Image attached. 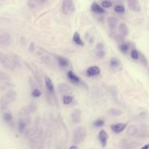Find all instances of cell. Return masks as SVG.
<instances>
[{"label": "cell", "instance_id": "1", "mask_svg": "<svg viewBox=\"0 0 149 149\" xmlns=\"http://www.w3.org/2000/svg\"><path fill=\"white\" fill-rule=\"evenodd\" d=\"M16 98V93L15 90H9L1 99L0 107L2 109H5Z\"/></svg>", "mask_w": 149, "mask_h": 149}, {"label": "cell", "instance_id": "2", "mask_svg": "<svg viewBox=\"0 0 149 149\" xmlns=\"http://www.w3.org/2000/svg\"><path fill=\"white\" fill-rule=\"evenodd\" d=\"M87 135V130L84 126L78 127L74 132L73 142L75 144H79L83 141Z\"/></svg>", "mask_w": 149, "mask_h": 149}, {"label": "cell", "instance_id": "3", "mask_svg": "<svg viewBox=\"0 0 149 149\" xmlns=\"http://www.w3.org/2000/svg\"><path fill=\"white\" fill-rule=\"evenodd\" d=\"M0 62L6 68L13 70L16 67L15 60L9 55L0 53Z\"/></svg>", "mask_w": 149, "mask_h": 149}, {"label": "cell", "instance_id": "4", "mask_svg": "<svg viewBox=\"0 0 149 149\" xmlns=\"http://www.w3.org/2000/svg\"><path fill=\"white\" fill-rule=\"evenodd\" d=\"M106 21L109 33L116 32V29L119 24L118 18L113 16H110L107 18Z\"/></svg>", "mask_w": 149, "mask_h": 149}, {"label": "cell", "instance_id": "5", "mask_svg": "<svg viewBox=\"0 0 149 149\" xmlns=\"http://www.w3.org/2000/svg\"><path fill=\"white\" fill-rule=\"evenodd\" d=\"M118 46L119 51L125 55L128 54L132 49L134 48V44L133 42L131 41H127L126 40L118 45Z\"/></svg>", "mask_w": 149, "mask_h": 149}, {"label": "cell", "instance_id": "6", "mask_svg": "<svg viewBox=\"0 0 149 149\" xmlns=\"http://www.w3.org/2000/svg\"><path fill=\"white\" fill-rule=\"evenodd\" d=\"M139 145L137 141L132 139H123L120 141L121 149H134Z\"/></svg>", "mask_w": 149, "mask_h": 149}, {"label": "cell", "instance_id": "7", "mask_svg": "<svg viewBox=\"0 0 149 149\" xmlns=\"http://www.w3.org/2000/svg\"><path fill=\"white\" fill-rule=\"evenodd\" d=\"M73 9V0H62V12L67 15L71 13Z\"/></svg>", "mask_w": 149, "mask_h": 149}, {"label": "cell", "instance_id": "8", "mask_svg": "<svg viewBox=\"0 0 149 149\" xmlns=\"http://www.w3.org/2000/svg\"><path fill=\"white\" fill-rule=\"evenodd\" d=\"M127 5L130 10L134 13H139L141 8L139 0H127Z\"/></svg>", "mask_w": 149, "mask_h": 149}, {"label": "cell", "instance_id": "9", "mask_svg": "<svg viewBox=\"0 0 149 149\" xmlns=\"http://www.w3.org/2000/svg\"><path fill=\"white\" fill-rule=\"evenodd\" d=\"M108 134L107 133V132L104 130L101 129L98 134V139L100 141V143L101 146L102 147H105L108 143Z\"/></svg>", "mask_w": 149, "mask_h": 149}, {"label": "cell", "instance_id": "10", "mask_svg": "<svg viewBox=\"0 0 149 149\" xmlns=\"http://www.w3.org/2000/svg\"><path fill=\"white\" fill-rule=\"evenodd\" d=\"M117 30L118 33L124 37H127L129 34V29L126 23L124 22L119 23Z\"/></svg>", "mask_w": 149, "mask_h": 149}, {"label": "cell", "instance_id": "11", "mask_svg": "<svg viewBox=\"0 0 149 149\" xmlns=\"http://www.w3.org/2000/svg\"><path fill=\"white\" fill-rule=\"evenodd\" d=\"M91 10L95 13L96 15H104L106 13V10L104 9V8L100 5H99L98 3L94 2L91 3L90 6Z\"/></svg>", "mask_w": 149, "mask_h": 149}, {"label": "cell", "instance_id": "12", "mask_svg": "<svg viewBox=\"0 0 149 149\" xmlns=\"http://www.w3.org/2000/svg\"><path fill=\"white\" fill-rule=\"evenodd\" d=\"M127 124L125 123H116L112 124L110 126L111 130L115 134H119L122 132L126 127Z\"/></svg>", "mask_w": 149, "mask_h": 149}, {"label": "cell", "instance_id": "13", "mask_svg": "<svg viewBox=\"0 0 149 149\" xmlns=\"http://www.w3.org/2000/svg\"><path fill=\"white\" fill-rule=\"evenodd\" d=\"M101 70L99 67L97 66H91L89 67L86 70V75L88 77H94L100 74Z\"/></svg>", "mask_w": 149, "mask_h": 149}, {"label": "cell", "instance_id": "14", "mask_svg": "<svg viewBox=\"0 0 149 149\" xmlns=\"http://www.w3.org/2000/svg\"><path fill=\"white\" fill-rule=\"evenodd\" d=\"M11 37L6 33H0V45L6 46L10 42Z\"/></svg>", "mask_w": 149, "mask_h": 149}, {"label": "cell", "instance_id": "15", "mask_svg": "<svg viewBox=\"0 0 149 149\" xmlns=\"http://www.w3.org/2000/svg\"><path fill=\"white\" fill-rule=\"evenodd\" d=\"M81 111L79 109H75L71 115L72 120L74 123H78L81 121Z\"/></svg>", "mask_w": 149, "mask_h": 149}, {"label": "cell", "instance_id": "16", "mask_svg": "<svg viewBox=\"0 0 149 149\" xmlns=\"http://www.w3.org/2000/svg\"><path fill=\"white\" fill-rule=\"evenodd\" d=\"M68 77L69 79L74 84H79L81 82L80 78L76 76L72 70H69L67 73Z\"/></svg>", "mask_w": 149, "mask_h": 149}, {"label": "cell", "instance_id": "17", "mask_svg": "<svg viewBox=\"0 0 149 149\" xmlns=\"http://www.w3.org/2000/svg\"><path fill=\"white\" fill-rule=\"evenodd\" d=\"M120 65V62L118 58L116 56H112L111 58L109 61V67L112 69H115L119 68Z\"/></svg>", "mask_w": 149, "mask_h": 149}, {"label": "cell", "instance_id": "18", "mask_svg": "<svg viewBox=\"0 0 149 149\" xmlns=\"http://www.w3.org/2000/svg\"><path fill=\"white\" fill-rule=\"evenodd\" d=\"M138 132V127L133 125H130L126 130V133L128 136L132 137L137 135Z\"/></svg>", "mask_w": 149, "mask_h": 149}, {"label": "cell", "instance_id": "19", "mask_svg": "<svg viewBox=\"0 0 149 149\" xmlns=\"http://www.w3.org/2000/svg\"><path fill=\"white\" fill-rule=\"evenodd\" d=\"M45 85H46L48 91L51 95H53L54 94L55 91H54V87L52 80H51L50 78L46 77L45 80Z\"/></svg>", "mask_w": 149, "mask_h": 149}, {"label": "cell", "instance_id": "20", "mask_svg": "<svg viewBox=\"0 0 149 149\" xmlns=\"http://www.w3.org/2000/svg\"><path fill=\"white\" fill-rule=\"evenodd\" d=\"M55 58L57 60L60 66L62 68H65L68 65L69 61L66 58L62 56H59V55H56Z\"/></svg>", "mask_w": 149, "mask_h": 149}, {"label": "cell", "instance_id": "21", "mask_svg": "<svg viewBox=\"0 0 149 149\" xmlns=\"http://www.w3.org/2000/svg\"><path fill=\"white\" fill-rule=\"evenodd\" d=\"M58 90L62 94H65L70 91V88L65 83H61L58 85Z\"/></svg>", "mask_w": 149, "mask_h": 149}, {"label": "cell", "instance_id": "22", "mask_svg": "<svg viewBox=\"0 0 149 149\" xmlns=\"http://www.w3.org/2000/svg\"><path fill=\"white\" fill-rule=\"evenodd\" d=\"M114 12L119 15H123L125 13L126 9L122 4H116L113 8Z\"/></svg>", "mask_w": 149, "mask_h": 149}, {"label": "cell", "instance_id": "23", "mask_svg": "<svg viewBox=\"0 0 149 149\" xmlns=\"http://www.w3.org/2000/svg\"><path fill=\"white\" fill-rule=\"evenodd\" d=\"M138 62L142 65L143 66L144 68H147L148 66V60L146 58V56H145V55L141 52V51L140 52V55H139V60Z\"/></svg>", "mask_w": 149, "mask_h": 149}, {"label": "cell", "instance_id": "24", "mask_svg": "<svg viewBox=\"0 0 149 149\" xmlns=\"http://www.w3.org/2000/svg\"><path fill=\"white\" fill-rule=\"evenodd\" d=\"M108 113L112 116H118L123 114L122 111L115 108H111L108 109Z\"/></svg>", "mask_w": 149, "mask_h": 149}, {"label": "cell", "instance_id": "25", "mask_svg": "<svg viewBox=\"0 0 149 149\" xmlns=\"http://www.w3.org/2000/svg\"><path fill=\"white\" fill-rule=\"evenodd\" d=\"M140 51L137 49L136 48H133L132 49L130 52V58L135 61H138L139 58V55H140Z\"/></svg>", "mask_w": 149, "mask_h": 149}, {"label": "cell", "instance_id": "26", "mask_svg": "<svg viewBox=\"0 0 149 149\" xmlns=\"http://www.w3.org/2000/svg\"><path fill=\"white\" fill-rule=\"evenodd\" d=\"M73 41L77 44L80 46L84 45V42L80 38V36L77 32H75L73 36Z\"/></svg>", "mask_w": 149, "mask_h": 149}, {"label": "cell", "instance_id": "27", "mask_svg": "<svg viewBox=\"0 0 149 149\" xmlns=\"http://www.w3.org/2000/svg\"><path fill=\"white\" fill-rule=\"evenodd\" d=\"M112 39L118 44V45H119V44H120L125 41V37H123L119 33H118V34L116 33L115 35L113 37Z\"/></svg>", "mask_w": 149, "mask_h": 149}, {"label": "cell", "instance_id": "28", "mask_svg": "<svg viewBox=\"0 0 149 149\" xmlns=\"http://www.w3.org/2000/svg\"><path fill=\"white\" fill-rule=\"evenodd\" d=\"M10 80V76L7 73L0 70V81L8 82Z\"/></svg>", "mask_w": 149, "mask_h": 149}, {"label": "cell", "instance_id": "29", "mask_svg": "<svg viewBox=\"0 0 149 149\" xmlns=\"http://www.w3.org/2000/svg\"><path fill=\"white\" fill-rule=\"evenodd\" d=\"M105 120L103 119H97L93 123V125L95 127H100L104 125Z\"/></svg>", "mask_w": 149, "mask_h": 149}, {"label": "cell", "instance_id": "30", "mask_svg": "<svg viewBox=\"0 0 149 149\" xmlns=\"http://www.w3.org/2000/svg\"><path fill=\"white\" fill-rule=\"evenodd\" d=\"M26 126V123L25 122V121L24 120H20L19 122V123H18V130H19V132L21 133H22L24 129H25V127Z\"/></svg>", "mask_w": 149, "mask_h": 149}, {"label": "cell", "instance_id": "31", "mask_svg": "<svg viewBox=\"0 0 149 149\" xmlns=\"http://www.w3.org/2000/svg\"><path fill=\"white\" fill-rule=\"evenodd\" d=\"M101 5L104 8H110L112 6L113 3L111 1H102L101 2Z\"/></svg>", "mask_w": 149, "mask_h": 149}, {"label": "cell", "instance_id": "32", "mask_svg": "<svg viewBox=\"0 0 149 149\" xmlns=\"http://www.w3.org/2000/svg\"><path fill=\"white\" fill-rule=\"evenodd\" d=\"M96 56L100 59H102L105 56L106 52L104 51V49L102 50H97L96 52Z\"/></svg>", "mask_w": 149, "mask_h": 149}, {"label": "cell", "instance_id": "33", "mask_svg": "<svg viewBox=\"0 0 149 149\" xmlns=\"http://www.w3.org/2000/svg\"><path fill=\"white\" fill-rule=\"evenodd\" d=\"M73 97L69 95H64L63 97V102L65 104H69L73 101Z\"/></svg>", "mask_w": 149, "mask_h": 149}, {"label": "cell", "instance_id": "34", "mask_svg": "<svg viewBox=\"0 0 149 149\" xmlns=\"http://www.w3.org/2000/svg\"><path fill=\"white\" fill-rule=\"evenodd\" d=\"M3 118L5 122H9L12 120V115H11V113L6 112V113H4V115L3 116Z\"/></svg>", "mask_w": 149, "mask_h": 149}, {"label": "cell", "instance_id": "35", "mask_svg": "<svg viewBox=\"0 0 149 149\" xmlns=\"http://www.w3.org/2000/svg\"><path fill=\"white\" fill-rule=\"evenodd\" d=\"M33 97H39L41 95V92L38 89H34L31 93Z\"/></svg>", "mask_w": 149, "mask_h": 149}, {"label": "cell", "instance_id": "36", "mask_svg": "<svg viewBox=\"0 0 149 149\" xmlns=\"http://www.w3.org/2000/svg\"><path fill=\"white\" fill-rule=\"evenodd\" d=\"M95 48L97 50H102V49H104V45L102 42H99L97 43L95 45Z\"/></svg>", "mask_w": 149, "mask_h": 149}, {"label": "cell", "instance_id": "37", "mask_svg": "<svg viewBox=\"0 0 149 149\" xmlns=\"http://www.w3.org/2000/svg\"><path fill=\"white\" fill-rule=\"evenodd\" d=\"M29 50L30 52H33L35 50V45H34V43L31 42L30 45H29Z\"/></svg>", "mask_w": 149, "mask_h": 149}, {"label": "cell", "instance_id": "38", "mask_svg": "<svg viewBox=\"0 0 149 149\" xmlns=\"http://www.w3.org/2000/svg\"><path fill=\"white\" fill-rule=\"evenodd\" d=\"M140 149H149V143L145 144Z\"/></svg>", "mask_w": 149, "mask_h": 149}, {"label": "cell", "instance_id": "39", "mask_svg": "<svg viewBox=\"0 0 149 149\" xmlns=\"http://www.w3.org/2000/svg\"><path fill=\"white\" fill-rule=\"evenodd\" d=\"M69 149H78V148L76 146H71Z\"/></svg>", "mask_w": 149, "mask_h": 149}, {"label": "cell", "instance_id": "40", "mask_svg": "<svg viewBox=\"0 0 149 149\" xmlns=\"http://www.w3.org/2000/svg\"><path fill=\"white\" fill-rule=\"evenodd\" d=\"M101 1H111V0H101Z\"/></svg>", "mask_w": 149, "mask_h": 149}]
</instances>
